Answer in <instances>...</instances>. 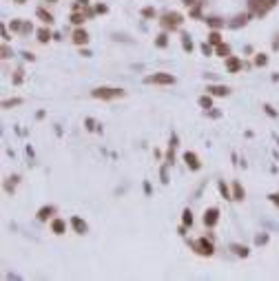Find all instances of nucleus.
<instances>
[{
	"instance_id": "nucleus-1",
	"label": "nucleus",
	"mask_w": 279,
	"mask_h": 281,
	"mask_svg": "<svg viewBox=\"0 0 279 281\" xmlns=\"http://www.w3.org/2000/svg\"><path fill=\"white\" fill-rule=\"evenodd\" d=\"M95 95L100 98H111V95H120V91H111V89H102V91H95Z\"/></svg>"
},
{
	"instance_id": "nucleus-2",
	"label": "nucleus",
	"mask_w": 279,
	"mask_h": 281,
	"mask_svg": "<svg viewBox=\"0 0 279 281\" xmlns=\"http://www.w3.org/2000/svg\"><path fill=\"white\" fill-rule=\"evenodd\" d=\"M146 82H173L171 76H153V78H146Z\"/></svg>"
},
{
	"instance_id": "nucleus-3",
	"label": "nucleus",
	"mask_w": 279,
	"mask_h": 281,
	"mask_svg": "<svg viewBox=\"0 0 279 281\" xmlns=\"http://www.w3.org/2000/svg\"><path fill=\"white\" fill-rule=\"evenodd\" d=\"M206 219V224H215V219H217V210H208V217H204Z\"/></svg>"
},
{
	"instance_id": "nucleus-4",
	"label": "nucleus",
	"mask_w": 279,
	"mask_h": 281,
	"mask_svg": "<svg viewBox=\"0 0 279 281\" xmlns=\"http://www.w3.org/2000/svg\"><path fill=\"white\" fill-rule=\"evenodd\" d=\"M73 40H76V42H87V33L84 31H78L76 35H73Z\"/></svg>"
},
{
	"instance_id": "nucleus-5",
	"label": "nucleus",
	"mask_w": 279,
	"mask_h": 281,
	"mask_svg": "<svg viewBox=\"0 0 279 281\" xmlns=\"http://www.w3.org/2000/svg\"><path fill=\"white\" fill-rule=\"evenodd\" d=\"M53 230L55 232H62L64 230V221H53Z\"/></svg>"
},
{
	"instance_id": "nucleus-6",
	"label": "nucleus",
	"mask_w": 279,
	"mask_h": 281,
	"mask_svg": "<svg viewBox=\"0 0 279 281\" xmlns=\"http://www.w3.org/2000/svg\"><path fill=\"white\" fill-rule=\"evenodd\" d=\"M73 226H76L78 230H84V224H82L80 219H73Z\"/></svg>"
},
{
	"instance_id": "nucleus-7",
	"label": "nucleus",
	"mask_w": 279,
	"mask_h": 281,
	"mask_svg": "<svg viewBox=\"0 0 279 281\" xmlns=\"http://www.w3.org/2000/svg\"><path fill=\"white\" fill-rule=\"evenodd\" d=\"M186 162H191L193 168H197V162H195V157H193V155H186Z\"/></svg>"
},
{
	"instance_id": "nucleus-8",
	"label": "nucleus",
	"mask_w": 279,
	"mask_h": 281,
	"mask_svg": "<svg viewBox=\"0 0 279 281\" xmlns=\"http://www.w3.org/2000/svg\"><path fill=\"white\" fill-rule=\"evenodd\" d=\"M213 93H217V95H221V93H226V89H221V87H217V89H213Z\"/></svg>"
},
{
	"instance_id": "nucleus-9",
	"label": "nucleus",
	"mask_w": 279,
	"mask_h": 281,
	"mask_svg": "<svg viewBox=\"0 0 279 281\" xmlns=\"http://www.w3.org/2000/svg\"><path fill=\"white\" fill-rule=\"evenodd\" d=\"M228 64H230V69H237V67H239V62H237V60H230Z\"/></svg>"
},
{
	"instance_id": "nucleus-10",
	"label": "nucleus",
	"mask_w": 279,
	"mask_h": 281,
	"mask_svg": "<svg viewBox=\"0 0 279 281\" xmlns=\"http://www.w3.org/2000/svg\"><path fill=\"white\" fill-rule=\"evenodd\" d=\"M40 40H49V33H46V31H40Z\"/></svg>"
}]
</instances>
